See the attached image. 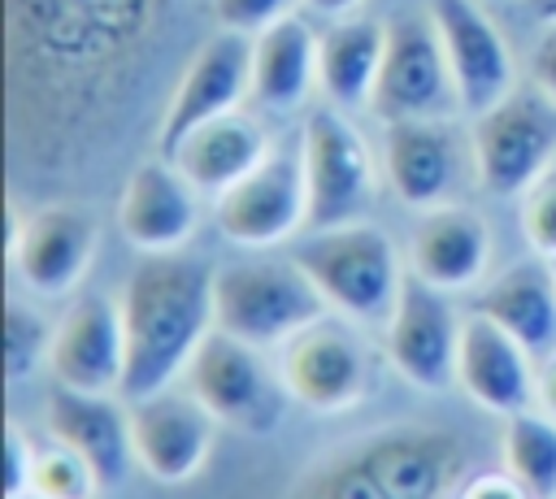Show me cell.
<instances>
[{"instance_id":"1","label":"cell","mask_w":556,"mask_h":499,"mask_svg":"<svg viewBox=\"0 0 556 499\" xmlns=\"http://www.w3.org/2000/svg\"><path fill=\"white\" fill-rule=\"evenodd\" d=\"M174 0H4V130L17 165H78L122 117Z\"/></svg>"},{"instance_id":"2","label":"cell","mask_w":556,"mask_h":499,"mask_svg":"<svg viewBox=\"0 0 556 499\" xmlns=\"http://www.w3.org/2000/svg\"><path fill=\"white\" fill-rule=\"evenodd\" d=\"M117 308L126 330L122 399L135 404L165 391L213 330V273L182 252H143Z\"/></svg>"},{"instance_id":"3","label":"cell","mask_w":556,"mask_h":499,"mask_svg":"<svg viewBox=\"0 0 556 499\" xmlns=\"http://www.w3.org/2000/svg\"><path fill=\"white\" fill-rule=\"evenodd\" d=\"M469 464L447 425H382L308 464L287 499H443Z\"/></svg>"},{"instance_id":"4","label":"cell","mask_w":556,"mask_h":499,"mask_svg":"<svg viewBox=\"0 0 556 499\" xmlns=\"http://www.w3.org/2000/svg\"><path fill=\"white\" fill-rule=\"evenodd\" d=\"M295 260L326 295V304L352 321H387L404 286V269L391 234L365 217L313 230L295 247Z\"/></svg>"},{"instance_id":"5","label":"cell","mask_w":556,"mask_h":499,"mask_svg":"<svg viewBox=\"0 0 556 499\" xmlns=\"http://www.w3.org/2000/svg\"><path fill=\"white\" fill-rule=\"evenodd\" d=\"M326 295L300 269V260H230L213 269V325L252 343L274 347L326 317Z\"/></svg>"},{"instance_id":"6","label":"cell","mask_w":556,"mask_h":499,"mask_svg":"<svg viewBox=\"0 0 556 499\" xmlns=\"http://www.w3.org/2000/svg\"><path fill=\"white\" fill-rule=\"evenodd\" d=\"M473 174L491 195H521L556 156V100L539 87H513L469 130Z\"/></svg>"},{"instance_id":"7","label":"cell","mask_w":556,"mask_h":499,"mask_svg":"<svg viewBox=\"0 0 556 499\" xmlns=\"http://www.w3.org/2000/svg\"><path fill=\"white\" fill-rule=\"evenodd\" d=\"M300 152H304V182H308V226H343L361 221L374 204V156L361 130L343 117V108L326 104L304 117L300 130Z\"/></svg>"},{"instance_id":"8","label":"cell","mask_w":556,"mask_h":499,"mask_svg":"<svg viewBox=\"0 0 556 499\" xmlns=\"http://www.w3.org/2000/svg\"><path fill=\"white\" fill-rule=\"evenodd\" d=\"M369 108L382 121L447 117L452 108H460L430 9H404L387 17V48H382V69H378Z\"/></svg>"},{"instance_id":"9","label":"cell","mask_w":556,"mask_h":499,"mask_svg":"<svg viewBox=\"0 0 556 499\" xmlns=\"http://www.w3.org/2000/svg\"><path fill=\"white\" fill-rule=\"evenodd\" d=\"M217 230L239 247H274L308 226V182L300 143L269 148L256 169H248L213 204Z\"/></svg>"},{"instance_id":"10","label":"cell","mask_w":556,"mask_h":499,"mask_svg":"<svg viewBox=\"0 0 556 499\" xmlns=\"http://www.w3.org/2000/svg\"><path fill=\"white\" fill-rule=\"evenodd\" d=\"M256 351L261 347L213 325L187 364V386L217 421L239 425L248 434H269L282 421L291 391L265 373Z\"/></svg>"},{"instance_id":"11","label":"cell","mask_w":556,"mask_h":499,"mask_svg":"<svg viewBox=\"0 0 556 499\" xmlns=\"http://www.w3.org/2000/svg\"><path fill=\"white\" fill-rule=\"evenodd\" d=\"M243 95H252V35L217 30L191 52L165 100L156 121V156H169L195 126L235 113Z\"/></svg>"},{"instance_id":"12","label":"cell","mask_w":556,"mask_h":499,"mask_svg":"<svg viewBox=\"0 0 556 499\" xmlns=\"http://www.w3.org/2000/svg\"><path fill=\"white\" fill-rule=\"evenodd\" d=\"M426 9H430L439 39H443L456 104L473 117L486 113L495 100H504L517 87L513 82V52H508L500 26L486 17V9L478 0H430Z\"/></svg>"},{"instance_id":"13","label":"cell","mask_w":556,"mask_h":499,"mask_svg":"<svg viewBox=\"0 0 556 499\" xmlns=\"http://www.w3.org/2000/svg\"><path fill=\"white\" fill-rule=\"evenodd\" d=\"M100 226L83 204L56 200L13 221V269L35 295H65L91 269Z\"/></svg>"},{"instance_id":"14","label":"cell","mask_w":556,"mask_h":499,"mask_svg":"<svg viewBox=\"0 0 556 499\" xmlns=\"http://www.w3.org/2000/svg\"><path fill=\"white\" fill-rule=\"evenodd\" d=\"M456 343L460 321L439 286L417 273L404 278L400 299L387 317V356L391 364L421 391H443L456 378Z\"/></svg>"},{"instance_id":"15","label":"cell","mask_w":556,"mask_h":499,"mask_svg":"<svg viewBox=\"0 0 556 499\" xmlns=\"http://www.w3.org/2000/svg\"><path fill=\"white\" fill-rule=\"evenodd\" d=\"M213 412L182 391H156L130 404V447L156 482H187L213 451Z\"/></svg>"},{"instance_id":"16","label":"cell","mask_w":556,"mask_h":499,"mask_svg":"<svg viewBox=\"0 0 556 499\" xmlns=\"http://www.w3.org/2000/svg\"><path fill=\"white\" fill-rule=\"evenodd\" d=\"M48 369L61 386L87 391V395H122L126 378V330L122 308L87 295L78 299L52 330Z\"/></svg>"},{"instance_id":"17","label":"cell","mask_w":556,"mask_h":499,"mask_svg":"<svg viewBox=\"0 0 556 499\" xmlns=\"http://www.w3.org/2000/svg\"><path fill=\"white\" fill-rule=\"evenodd\" d=\"M200 221L191 178L169 161H139L117 195V230L139 252H178Z\"/></svg>"},{"instance_id":"18","label":"cell","mask_w":556,"mask_h":499,"mask_svg":"<svg viewBox=\"0 0 556 499\" xmlns=\"http://www.w3.org/2000/svg\"><path fill=\"white\" fill-rule=\"evenodd\" d=\"M282 386L317 412L348 408L365 386V356L348 325L317 317L282 343Z\"/></svg>"},{"instance_id":"19","label":"cell","mask_w":556,"mask_h":499,"mask_svg":"<svg viewBox=\"0 0 556 499\" xmlns=\"http://www.w3.org/2000/svg\"><path fill=\"white\" fill-rule=\"evenodd\" d=\"M530 351L491 317L469 312L460 321V343H456V382L460 391L500 417L526 412V404L534 399V369H530Z\"/></svg>"},{"instance_id":"20","label":"cell","mask_w":556,"mask_h":499,"mask_svg":"<svg viewBox=\"0 0 556 499\" xmlns=\"http://www.w3.org/2000/svg\"><path fill=\"white\" fill-rule=\"evenodd\" d=\"M382 169L408 208H434L447 204L460 182V143L443 117L387 121Z\"/></svg>"},{"instance_id":"21","label":"cell","mask_w":556,"mask_h":499,"mask_svg":"<svg viewBox=\"0 0 556 499\" xmlns=\"http://www.w3.org/2000/svg\"><path fill=\"white\" fill-rule=\"evenodd\" d=\"M486 260H491V226L473 208L456 200L421 208V221L408 243V265L421 282L439 291H460L482 278Z\"/></svg>"},{"instance_id":"22","label":"cell","mask_w":556,"mask_h":499,"mask_svg":"<svg viewBox=\"0 0 556 499\" xmlns=\"http://www.w3.org/2000/svg\"><path fill=\"white\" fill-rule=\"evenodd\" d=\"M48 434L78 451L100 486H117L126 477V464L135 460L130 447V412L113 404V395H87V391H52L43 408Z\"/></svg>"},{"instance_id":"23","label":"cell","mask_w":556,"mask_h":499,"mask_svg":"<svg viewBox=\"0 0 556 499\" xmlns=\"http://www.w3.org/2000/svg\"><path fill=\"white\" fill-rule=\"evenodd\" d=\"M269 135L261 130L256 117L248 113H226V117H213L204 126H195L174 152L169 161L191 178L195 191H208L213 200L222 191H230L248 169H256L269 152Z\"/></svg>"},{"instance_id":"24","label":"cell","mask_w":556,"mask_h":499,"mask_svg":"<svg viewBox=\"0 0 556 499\" xmlns=\"http://www.w3.org/2000/svg\"><path fill=\"white\" fill-rule=\"evenodd\" d=\"M473 312L491 317L504 325L530 356H552L556 351V273L552 260H521L491 278L473 304Z\"/></svg>"},{"instance_id":"25","label":"cell","mask_w":556,"mask_h":499,"mask_svg":"<svg viewBox=\"0 0 556 499\" xmlns=\"http://www.w3.org/2000/svg\"><path fill=\"white\" fill-rule=\"evenodd\" d=\"M317 82V35L300 13L252 35V100L265 113H291Z\"/></svg>"},{"instance_id":"26","label":"cell","mask_w":556,"mask_h":499,"mask_svg":"<svg viewBox=\"0 0 556 499\" xmlns=\"http://www.w3.org/2000/svg\"><path fill=\"white\" fill-rule=\"evenodd\" d=\"M387 22L374 17H339L317 35V87L343 113L369 108L374 82L382 69Z\"/></svg>"},{"instance_id":"27","label":"cell","mask_w":556,"mask_h":499,"mask_svg":"<svg viewBox=\"0 0 556 499\" xmlns=\"http://www.w3.org/2000/svg\"><path fill=\"white\" fill-rule=\"evenodd\" d=\"M504 469L530 499H556V417L513 412L504 425Z\"/></svg>"},{"instance_id":"28","label":"cell","mask_w":556,"mask_h":499,"mask_svg":"<svg viewBox=\"0 0 556 499\" xmlns=\"http://www.w3.org/2000/svg\"><path fill=\"white\" fill-rule=\"evenodd\" d=\"M52 330L56 325H48L30 304L9 299V308H4V369H9V382H22L39 364H48Z\"/></svg>"},{"instance_id":"29","label":"cell","mask_w":556,"mask_h":499,"mask_svg":"<svg viewBox=\"0 0 556 499\" xmlns=\"http://www.w3.org/2000/svg\"><path fill=\"white\" fill-rule=\"evenodd\" d=\"M30 490L43 495V499H91L100 490V482H96L91 464L78 451H70L65 443H56V447H48V451L35 456Z\"/></svg>"},{"instance_id":"30","label":"cell","mask_w":556,"mask_h":499,"mask_svg":"<svg viewBox=\"0 0 556 499\" xmlns=\"http://www.w3.org/2000/svg\"><path fill=\"white\" fill-rule=\"evenodd\" d=\"M521 234L539 256H556V161L521 191Z\"/></svg>"},{"instance_id":"31","label":"cell","mask_w":556,"mask_h":499,"mask_svg":"<svg viewBox=\"0 0 556 499\" xmlns=\"http://www.w3.org/2000/svg\"><path fill=\"white\" fill-rule=\"evenodd\" d=\"M295 0H208L213 22L222 30H239V35H256L265 26H274L278 17L291 13Z\"/></svg>"},{"instance_id":"32","label":"cell","mask_w":556,"mask_h":499,"mask_svg":"<svg viewBox=\"0 0 556 499\" xmlns=\"http://www.w3.org/2000/svg\"><path fill=\"white\" fill-rule=\"evenodd\" d=\"M35 443L17 430V421L4 425V499H22L30 490V473H35Z\"/></svg>"},{"instance_id":"33","label":"cell","mask_w":556,"mask_h":499,"mask_svg":"<svg viewBox=\"0 0 556 499\" xmlns=\"http://www.w3.org/2000/svg\"><path fill=\"white\" fill-rule=\"evenodd\" d=\"M530 74H534V87H539L547 100H556V22L539 35L534 56H530Z\"/></svg>"},{"instance_id":"34","label":"cell","mask_w":556,"mask_h":499,"mask_svg":"<svg viewBox=\"0 0 556 499\" xmlns=\"http://www.w3.org/2000/svg\"><path fill=\"white\" fill-rule=\"evenodd\" d=\"M460 499H530V495H526L521 482L508 477V473H482V477H473V482L460 490Z\"/></svg>"},{"instance_id":"35","label":"cell","mask_w":556,"mask_h":499,"mask_svg":"<svg viewBox=\"0 0 556 499\" xmlns=\"http://www.w3.org/2000/svg\"><path fill=\"white\" fill-rule=\"evenodd\" d=\"M534 395H539V404L547 408V417H556V351H552V356H543V369H539Z\"/></svg>"},{"instance_id":"36","label":"cell","mask_w":556,"mask_h":499,"mask_svg":"<svg viewBox=\"0 0 556 499\" xmlns=\"http://www.w3.org/2000/svg\"><path fill=\"white\" fill-rule=\"evenodd\" d=\"M308 13H317V17H330V22H339V17H352L365 0H300Z\"/></svg>"},{"instance_id":"37","label":"cell","mask_w":556,"mask_h":499,"mask_svg":"<svg viewBox=\"0 0 556 499\" xmlns=\"http://www.w3.org/2000/svg\"><path fill=\"white\" fill-rule=\"evenodd\" d=\"M521 4H526V13H530L534 22H543V26L556 22V0H521Z\"/></svg>"},{"instance_id":"38","label":"cell","mask_w":556,"mask_h":499,"mask_svg":"<svg viewBox=\"0 0 556 499\" xmlns=\"http://www.w3.org/2000/svg\"><path fill=\"white\" fill-rule=\"evenodd\" d=\"M22 499H43V495H35V490H26V495H22Z\"/></svg>"},{"instance_id":"39","label":"cell","mask_w":556,"mask_h":499,"mask_svg":"<svg viewBox=\"0 0 556 499\" xmlns=\"http://www.w3.org/2000/svg\"><path fill=\"white\" fill-rule=\"evenodd\" d=\"M552 273H556V256H552Z\"/></svg>"}]
</instances>
